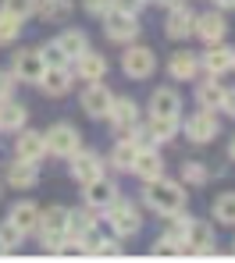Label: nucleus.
Listing matches in <instances>:
<instances>
[{
	"label": "nucleus",
	"mask_w": 235,
	"mask_h": 263,
	"mask_svg": "<svg viewBox=\"0 0 235 263\" xmlns=\"http://www.w3.org/2000/svg\"><path fill=\"white\" fill-rule=\"evenodd\" d=\"M43 139H47V153L50 157H61V160H68L75 149H82V132L75 128L71 121H53L43 132Z\"/></svg>",
	"instance_id": "0eeeda50"
},
{
	"label": "nucleus",
	"mask_w": 235,
	"mask_h": 263,
	"mask_svg": "<svg viewBox=\"0 0 235 263\" xmlns=\"http://www.w3.org/2000/svg\"><path fill=\"white\" fill-rule=\"evenodd\" d=\"M103 121H111V128L118 132V139H121V135H129L139 125V103L132 96H114V103H111V110H107Z\"/></svg>",
	"instance_id": "4468645a"
},
{
	"label": "nucleus",
	"mask_w": 235,
	"mask_h": 263,
	"mask_svg": "<svg viewBox=\"0 0 235 263\" xmlns=\"http://www.w3.org/2000/svg\"><path fill=\"white\" fill-rule=\"evenodd\" d=\"M11 71H14L18 86H22V82H25V86H36V82L43 79V71H47L40 46H18V50L11 53Z\"/></svg>",
	"instance_id": "6e6552de"
},
{
	"label": "nucleus",
	"mask_w": 235,
	"mask_h": 263,
	"mask_svg": "<svg viewBox=\"0 0 235 263\" xmlns=\"http://www.w3.org/2000/svg\"><path fill=\"white\" fill-rule=\"evenodd\" d=\"M107 220H111V235L114 238H136L142 231V210H139V203H132V199H125V196H118L107 210Z\"/></svg>",
	"instance_id": "f03ea898"
},
{
	"label": "nucleus",
	"mask_w": 235,
	"mask_h": 263,
	"mask_svg": "<svg viewBox=\"0 0 235 263\" xmlns=\"http://www.w3.org/2000/svg\"><path fill=\"white\" fill-rule=\"evenodd\" d=\"M192 36L200 40L203 46L210 43H225V36H228V22H225V11H203V14H196V25H192Z\"/></svg>",
	"instance_id": "ddd939ff"
},
{
	"label": "nucleus",
	"mask_w": 235,
	"mask_h": 263,
	"mask_svg": "<svg viewBox=\"0 0 235 263\" xmlns=\"http://www.w3.org/2000/svg\"><path fill=\"white\" fill-rule=\"evenodd\" d=\"M71 11H75V4H71V0H40L36 18H40V22H47V25H64V22L71 18Z\"/></svg>",
	"instance_id": "cd10ccee"
},
{
	"label": "nucleus",
	"mask_w": 235,
	"mask_h": 263,
	"mask_svg": "<svg viewBox=\"0 0 235 263\" xmlns=\"http://www.w3.org/2000/svg\"><path fill=\"white\" fill-rule=\"evenodd\" d=\"M150 118H182V107H186V100H182V92L175 86H157L150 92Z\"/></svg>",
	"instance_id": "dca6fc26"
},
{
	"label": "nucleus",
	"mask_w": 235,
	"mask_h": 263,
	"mask_svg": "<svg viewBox=\"0 0 235 263\" xmlns=\"http://www.w3.org/2000/svg\"><path fill=\"white\" fill-rule=\"evenodd\" d=\"M146 4H157V0H146Z\"/></svg>",
	"instance_id": "603ef678"
},
{
	"label": "nucleus",
	"mask_w": 235,
	"mask_h": 263,
	"mask_svg": "<svg viewBox=\"0 0 235 263\" xmlns=\"http://www.w3.org/2000/svg\"><path fill=\"white\" fill-rule=\"evenodd\" d=\"M182 135H186L192 146L214 142V139L221 135V118H218V110H200V107H196V114L182 118Z\"/></svg>",
	"instance_id": "423d86ee"
},
{
	"label": "nucleus",
	"mask_w": 235,
	"mask_h": 263,
	"mask_svg": "<svg viewBox=\"0 0 235 263\" xmlns=\"http://www.w3.org/2000/svg\"><path fill=\"white\" fill-rule=\"evenodd\" d=\"M192 25H196V11H192L189 4H178V7H171L168 18H164V36H168L171 43H186V40H192Z\"/></svg>",
	"instance_id": "f3484780"
},
{
	"label": "nucleus",
	"mask_w": 235,
	"mask_h": 263,
	"mask_svg": "<svg viewBox=\"0 0 235 263\" xmlns=\"http://www.w3.org/2000/svg\"><path fill=\"white\" fill-rule=\"evenodd\" d=\"M118 11H129V14H139L142 7H146V0H111Z\"/></svg>",
	"instance_id": "37998d69"
},
{
	"label": "nucleus",
	"mask_w": 235,
	"mask_h": 263,
	"mask_svg": "<svg viewBox=\"0 0 235 263\" xmlns=\"http://www.w3.org/2000/svg\"><path fill=\"white\" fill-rule=\"evenodd\" d=\"M40 53H43V64H47V68H68V64H71V61L64 57V50L53 43V40L40 46Z\"/></svg>",
	"instance_id": "58836bf2"
},
{
	"label": "nucleus",
	"mask_w": 235,
	"mask_h": 263,
	"mask_svg": "<svg viewBox=\"0 0 235 263\" xmlns=\"http://www.w3.org/2000/svg\"><path fill=\"white\" fill-rule=\"evenodd\" d=\"M4 189H7V185H4V178H0V199H4Z\"/></svg>",
	"instance_id": "09e8293b"
},
{
	"label": "nucleus",
	"mask_w": 235,
	"mask_h": 263,
	"mask_svg": "<svg viewBox=\"0 0 235 263\" xmlns=\"http://www.w3.org/2000/svg\"><path fill=\"white\" fill-rule=\"evenodd\" d=\"M118 196H121V189H118V181H114V178H107V171H103L100 178H93V181H86V185H82V203H86V206H93L96 214H103Z\"/></svg>",
	"instance_id": "9b49d317"
},
{
	"label": "nucleus",
	"mask_w": 235,
	"mask_h": 263,
	"mask_svg": "<svg viewBox=\"0 0 235 263\" xmlns=\"http://www.w3.org/2000/svg\"><path fill=\"white\" fill-rule=\"evenodd\" d=\"M232 68H235V46H228V43H210L200 53V71H207L214 79L228 75Z\"/></svg>",
	"instance_id": "2eb2a0df"
},
{
	"label": "nucleus",
	"mask_w": 235,
	"mask_h": 263,
	"mask_svg": "<svg viewBox=\"0 0 235 263\" xmlns=\"http://www.w3.org/2000/svg\"><path fill=\"white\" fill-rule=\"evenodd\" d=\"M132 175L139 178V181H153V178L168 175V164H164L160 149H142L139 157H136V164H132Z\"/></svg>",
	"instance_id": "a878e982"
},
{
	"label": "nucleus",
	"mask_w": 235,
	"mask_h": 263,
	"mask_svg": "<svg viewBox=\"0 0 235 263\" xmlns=\"http://www.w3.org/2000/svg\"><path fill=\"white\" fill-rule=\"evenodd\" d=\"M111 7H114L111 0H82V11H86L89 18H103V14H107Z\"/></svg>",
	"instance_id": "79ce46f5"
},
{
	"label": "nucleus",
	"mask_w": 235,
	"mask_h": 263,
	"mask_svg": "<svg viewBox=\"0 0 235 263\" xmlns=\"http://www.w3.org/2000/svg\"><path fill=\"white\" fill-rule=\"evenodd\" d=\"M196 75H200L196 50H175L168 57V79H175V82H196Z\"/></svg>",
	"instance_id": "4be33fe9"
},
{
	"label": "nucleus",
	"mask_w": 235,
	"mask_h": 263,
	"mask_svg": "<svg viewBox=\"0 0 235 263\" xmlns=\"http://www.w3.org/2000/svg\"><path fill=\"white\" fill-rule=\"evenodd\" d=\"M18 36H22V22L0 11V46H7V43H18Z\"/></svg>",
	"instance_id": "4c0bfd02"
},
{
	"label": "nucleus",
	"mask_w": 235,
	"mask_h": 263,
	"mask_svg": "<svg viewBox=\"0 0 235 263\" xmlns=\"http://www.w3.org/2000/svg\"><path fill=\"white\" fill-rule=\"evenodd\" d=\"M0 11H4V14H11V18H18V22L25 25L29 18H36L40 0H0Z\"/></svg>",
	"instance_id": "72a5a7b5"
},
{
	"label": "nucleus",
	"mask_w": 235,
	"mask_h": 263,
	"mask_svg": "<svg viewBox=\"0 0 235 263\" xmlns=\"http://www.w3.org/2000/svg\"><path fill=\"white\" fill-rule=\"evenodd\" d=\"M150 132H153V139L164 146V142H171L175 135H182V118H150L146 121Z\"/></svg>",
	"instance_id": "2f4dec72"
},
{
	"label": "nucleus",
	"mask_w": 235,
	"mask_h": 263,
	"mask_svg": "<svg viewBox=\"0 0 235 263\" xmlns=\"http://www.w3.org/2000/svg\"><path fill=\"white\" fill-rule=\"evenodd\" d=\"M121 71H125V79H132V82H146V79H153V71H157V53L150 50L146 43H125L121 50Z\"/></svg>",
	"instance_id": "20e7f679"
},
{
	"label": "nucleus",
	"mask_w": 235,
	"mask_h": 263,
	"mask_svg": "<svg viewBox=\"0 0 235 263\" xmlns=\"http://www.w3.org/2000/svg\"><path fill=\"white\" fill-rule=\"evenodd\" d=\"M53 43L64 50V57H68V61H75L79 53H86V50H89V36H86L82 29H64V32H57V36H53Z\"/></svg>",
	"instance_id": "c756f323"
},
{
	"label": "nucleus",
	"mask_w": 235,
	"mask_h": 263,
	"mask_svg": "<svg viewBox=\"0 0 235 263\" xmlns=\"http://www.w3.org/2000/svg\"><path fill=\"white\" fill-rule=\"evenodd\" d=\"M107 68H111V64H107V57H103V53H96L93 46L71 61V71H75V79H82V82H103Z\"/></svg>",
	"instance_id": "412c9836"
},
{
	"label": "nucleus",
	"mask_w": 235,
	"mask_h": 263,
	"mask_svg": "<svg viewBox=\"0 0 235 263\" xmlns=\"http://www.w3.org/2000/svg\"><path fill=\"white\" fill-rule=\"evenodd\" d=\"M189 220H192V214L189 210H175V214H164V231L160 235H168L171 242H182L189 231Z\"/></svg>",
	"instance_id": "473e14b6"
},
{
	"label": "nucleus",
	"mask_w": 235,
	"mask_h": 263,
	"mask_svg": "<svg viewBox=\"0 0 235 263\" xmlns=\"http://www.w3.org/2000/svg\"><path fill=\"white\" fill-rule=\"evenodd\" d=\"M25 238H29V235H25V231H22L11 217L0 220V242H4V249H7V253H14L18 246H25Z\"/></svg>",
	"instance_id": "c9c22d12"
},
{
	"label": "nucleus",
	"mask_w": 235,
	"mask_h": 263,
	"mask_svg": "<svg viewBox=\"0 0 235 263\" xmlns=\"http://www.w3.org/2000/svg\"><path fill=\"white\" fill-rule=\"evenodd\" d=\"M186 249H182V242H171L168 235H160L157 242H153V256H182Z\"/></svg>",
	"instance_id": "ea45409f"
},
{
	"label": "nucleus",
	"mask_w": 235,
	"mask_h": 263,
	"mask_svg": "<svg viewBox=\"0 0 235 263\" xmlns=\"http://www.w3.org/2000/svg\"><path fill=\"white\" fill-rule=\"evenodd\" d=\"M129 139H132V146H136V149H160V142H157V139H153V132H150V125H136V128L129 132Z\"/></svg>",
	"instance_id": "e433bc0d"
},
{
	"label": "nucleus",
	"mask_w": 235,
	"mask_h": 263,
	"mask_svg": "<svg viewBox=\"0 0 235 263\" xmlns=\"http://www.w3.org/2000/svg\"><path fill=\"white\" fill-rule=\"evenodd\" d=\"M40 181V164L32 160H22V157H11V164L4 167V185L14 189V192H25Z\"/></svg>",
	"instance_id": "6ab92c4d"
},
{
	"label": "nucleus",
	"mask_w": 235,
	"mask_h": 263,
	"mask_svg": "<svg viewBox=\"0 0 235 263\" xmlns=\"http://www.w3.org/2000/svg\"><path fill=\"white\" fill-rule=\"evenodd\" d=\"M178 4H186V0H157V7H164V11H171V7H178Z\"/></svg>",
	"instance_id": "49530a36"
},
{
	"label": "nucleus",
	"mask_w": 235,
	"mask_h": 263,
	"mask_svg": "<svg viewBox=\"0 0 235 263\" xmlns=\"http://www.w3.org/2000/svg\"><path fill=\"white\" fill-rule=\"evenodd\" d=\"M111 103H114V92L103 86V82H86L82 92H79V107H82L86 118H93V121H103V118H107Z\"/></svg>",
	"instance_id": "f8f14e48"
},
{
	"label": "nucleus",
	"mask_w": 235,
	"mask_h": 263,
	"mask_svg": "<svg viewBox=\"0 0 235 263\" xmlns=\"http://www.w3.org/2000/svg\"><path fill=\"white\" fill-rule=\"evenodd\" d=\"M232 71H235V68H232Z\"/></svg>",
	"instance_id": "864d4df0"
},
{
	"label": "nucleus",
	"mask_w": 235,
	"mask_h": 263,
	"mask_svg": "<svg viewBox=\"0 0 235 263\" xmlns=\"http://www.w3.org/2000/svg\"><path fill=\"white\" fill-rule=\"evenodd\" d=\"M0 256H7V249H4V242H0Z\"/></svg>",
	"instance_id": "8fccbe9b"
},
{
	"label": "nucleus",
	"mask_w": 235,
	"mask_h": 263,
	"mask_svg": "<svg viewBox=\"0 0 235 263\" xmlns=\"http://www.w3.org/2000/svg\"><path fill=\"white\" fill-rule=\"evenodd\" d=\"M221 100H225V82L221 79L207 75V79L196 82V107L200 110H218L221 114Z\"/></svg>",
	"instance_id": "b1692460"
},
{
	"label": "nucleus",
	"mask_w": 235,
	"mask_h": 263,
	"mask_svg": "<svg viewBox=\"0 0 235 263\" xmlns=\"http://www.w3.org/2000/svg\"><path fill=\"white\" fill-rule=\"evenodd\" d=\"M107 171V160L96 153V149H75L71 157H68V175L75 178L79 185H86V181H93V178H100Z\"/></svg>",
	"instance_id": "9d476101"
},
{
	"label": "nucleus",
	"mask_w": 235,
	"mask_h": 263,
	"mask_svg": "<svg viewBox=\"0 0 235 263\" xmlns=\"http://www.w3.org/2000/svg\"><path fill=\"white\" fill-rule=\"evenodd\" d=\"M210 181V167L203 164V160H182V185L186 189H200V185H207Z\"/></svg>",
	"instance_id": "f704fd0d"
},
{
	"label": "nucleus",
	"mask_w": 235,
	"mask_h": 263,
	"mask_svg": "<svg viewBox=\"0 0 235 263\" xmlns=\"http://www.w3.org/2000/svg\"><path fill=\"white\" fill-rule=\"evenodd\" d=\"M25 125H29V107H25V103H18L14 96H11V100H4V103H0V132L14 135V132H22Z\"/></svg>",
	"instance_id": "393cba45"
},
{
	"label": "nucleus",
	"mask_w": 235,
	"mask_h": 263,
	"mask_svg": "<svg viewBox=\"0 0 235 263\" xmlns=\"http://www.w3.org/2000/svg\"><path fill=\"white\" fill-rule=\"evenodd\" d=\"M221 114L235 118V89H225V100H221Z\"/></svg>",
	"instance_id": "c03bdc74"
},
{
	"label": "nucleus",
	"mask_w": 235,
	"mask_h": 263,
	"mask_svg": "<svg viewBox=\"0 0 235 263\" xmlns=\"http://www.w3.org/2000/svg\"><path fill=\"white\" fill-rule=\"evenodd\" d=\"M210 220L235 228V192H218L210 203Z\"/></svg>",
	"instance_id": "7c9ffc66"
},
{
	"label": "nucleus",
	"mask_w": 235,
	"mask_h": 263,
	"mask_svg": "<svg viewBox=\"0 0 235 263\" xmlns=\"http://www.w3.org/2000/svg\"><path fill=\"white\" fill-rule=\"evenodd\" d=\"M225 153H228V160H232V164H235V135H232V139H228V149H225Z\"/></svg>",
	"instance_id": "de8ad7c7"
},
{
	"label": "nucleus",
	"mask_w": 235,
	"mask_h": 263,
	"mask_svg": "<svg viewBox=\"0 0 235 263\" xmlns=\"http://www.w3.org/2000/svg\"><path fill=\"white\" fill-rule=\"evenodd\" d=\"M146 189H142V203H146V210H153L157 217H164V214H175V210H186L189 206V192L182 181H175V178L160 175L153 178V181H142Z\"/></svg>",
	"instance_id": "f257e3e1"
},
{
	"label": "nucleus",
	"mask_w": 235,
	"mask_h": 263,
	"mask_svg": "<svg viewBox=\"0 0 235 263\" xmlns=\"http://www.w3.org/2000/svg\"><path fill=\"white\" fill-rule=\"evenodd\" d=\"M14 92H18V79H14V71H11V68H0V103L11 100Z\"/></svg>",
	"instance_id": "a19ab883"
},
{
	"label": "nucleus",
	"mask_w": 235,
	"mask_h": 263,
	"mask_svg": "<svg viewBox=\"0 0 235 263\" xmlns=\"http://www.w3.org/2000/svg\"><path fill=\"white\" fill-rule=\"evenodd\" d=\"M36 235H40V246L53 253L64 238H68V206L53 203L47 210H40V220H36Z\"/></svg>",
	"instance_id": "7ed1b4c3"
},
{
	"label": "nucleus",
	"mask_w": 235,
	"mask_h": 263,
	"mask_svg": "<svg viewBox=\"0 0 235 263\" xmlns=\"http://www.w3.org/2000/svg\"><path fill=\"white\" fill-rule=\"evenodd\" d=\"M7 217L14 220L25 235H36V220H40V206L32 203V199H18L11 210H7Z\"/></svg>",
	"instance_id": "c85d7f7f"
},
{
	"label": "nucleus",
	"mask_w": 235,
	"mask_h": 263,
	"mask_svg": "<svg viewBox=\"0 0 235 263\" xmlns=\"http://www.w3.org/2000/svg\"><path fill=\"white\" fill-rule=\"evenodd\" d=\"M136 157H139V149L132 146V139H129V135H121V139L111 146V157H107V164H111L114 171H125V175H132V164H136Z\"/></svg>",
	"instance_id": "bb28decb"
},
{
	"label": "nucleus",
	"mask_w": 235,
	"mask_h": 263,
	"mask_svg": "<svg viewBox=\"0 0 235 263\" xmlns=\"http://www.w3.org/2000/svg\"><path fill=\"white\" fill-rule=\"evenodd\" d=\"M14 157H22V160H32V164H43L50 153H47V139H43V132L36 128H25L14 132Z\"/></svg>",
	"instance_id": "a211bd4d"
},
{
	"label": "nucleus",
	"mask_w": 235,
	"mask_h": 263,
	"mask_svg": "<svg viewBox=\"0 0 235 263\" xmlns=\"http://www.w3.org/2000/svg\"><path fill=\"white\" fill-rule=\"evenodd\" d=\"M214 7H218V11H225V14H228V11H235V0H214Z\"/></svg>",
	"instance_id": "a18cd8bd"
},
{
	"label": "nucleus",
	"mask_w": 235,
	"mask_h": 263,
	"mask_svg": "<svg viewBox=\"0 0 235 263\" xmlns=\"http://www.w3.org/2000/svg\"><path fill=\"white\" fill-rule=\"evenodd\" d=\"M75 82H79V79H75L71 64H68V68H47V71H43V79L36 82V89H40L43 96H50V100H61V96H68V92H71Z\"/></svg>",
	"instance_id": "aec40b11"
},
{
	"label": "nucleus",
	"mask_w": 235,
	"mask_h": 263,
	"mask_svg": "<svg viewBox=\"0 0 235 263\" xmlns=\"http://www.w3.org/2000/svg\"><path fill=\"white\" fill-rule=\"evenodd\" d=\"M100 22H103V36H107V43H118V46L136 43L139 32H142L139 14H129V11H118V7H111Z\"/></svg>",
	"instance_id": "39448f33"
},
{
	"label": "nucleus",
	"mask_w": 235,
	"mask_h": 263,
	"mask_svg": "<svg viewBox=\"0 0 235 263\" xmlns=\"http://www.w3.org/2000/svg\"><path fill=\"white\" fill-rule=\"evenodd\" d=\"M182 249L189 256H210L218 249V235H214V224L203 217H192L189 220V231L182 238Z\"/></svg>",
	"instance_id": "1a4fd4ad"
},
{
	"label": "nucleus",
	"mask_w": 235,
	"mask_h": 263,
	"mask_svg": "<svg viewBox=\"0 0 235 263\" xmlns=\"http://www.w3.org/2000/svg\"><path fill=\"white\" fill-rule=\"evenodd\" d=\"M96 228H100V220H96V210L93 206H68V238H86V235H93Z\"/></svg>",
	"instance_id": "5701e85b"
},
{
	"label": "nucleus",
	"mask_w": 235,
	"mask_h": 263,
	"mask_svg": "<svg viewBox=\"0 0 235 263\" xmlns=\"http://www.w3.org/2000/svg\"><path fill=\"white\" fill-rule=\"evenodd\" d=\"M232 253H235V238H232Z\"/></svg>",
	"instance_id": "3c124183"
}]
</instances>
